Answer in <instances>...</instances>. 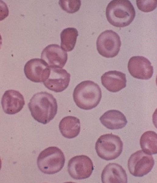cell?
<instances>
[{
	"instance_id": "6da1fadb",
	"label": "cell",
	"mask_w": 157,
	"mask_h": 183,
	"mask_svg": "<svg viewBox=\"0 0 157 183\" xmlns=\"http://www.w3.org/2000/svg\"><path fill=\"white\" fill-rule=\"evenodd\" d=\"M28 107L34 119L44 124L53 119L58 107L56 99L52 94L46 92L34 95L28 104Z\"/></svg>"
},
{
	"instance_id": "7a4b0ae2",
	"label": "cell",
	"mask_w": 157,
	"mask_h": 183,
	"mask_svg": "<svg viewBox=\"0 0 157 183\" xmlns=\"http://www.w3.org/2000/svg\"><path fill=\"white\" fill-rule=\"evenodd\" d=\"M102 97L101 89L94 82L86 80L77 85L73 92L74 100L80 109L90 110L96 107Z\"/></svg>"
},
{
	"instance_id": "3957f363",
	"label": "cell",
	"mask_w": 157,
	"mask_h": 183,
	"mask_svg": "<svg viewBox=\"0 0 157 183\" xmlns=\"http://www.w3.org/2000/svg\"><path fill=\"white\" fill-rule=\"evenodd\" d=\"M106 14L108 21L117 27L129 25L135 16L134 8L128 0H113L108 4Z\"/></svg>"
},
{
	"instance_id": "277c9868",
	"label": "cell",
	"mask_w": 157,
	"mask_h": 183,
	"mask_svg": "<svg viewBox=\"0 0 157 183\" xmlns=\"http://www.w3.org/2000/svg\"><path fill=\"white\" fill-rule=\"evenodd\" d=\"M65 162V156L61 150L58 147L51 146L40 153L37 163L41 171L51 174L60 171L63 168Z\"/></svg>"
},
{
	"instance_id": "5b68a950",
	"label": "cell",
	"mask_w": 157,
	"mask_h": 183,
	"mask_svg": "<svg viewBox=\"0 0 157 183\" xmlns=\"http://www.w3.org/2000/svg\"><path fill=\"white\" fill-rule=\"evenodd\" d=\"M123 143L117 135L112 133L101 135L96 143L95 148L98 155L106 160L115 159L121 153Z\"/></svg>"
},
{
	"instance_id": "8992f818",
	"label": "cell",
	"mask_w": 157,
	"mask_h": 183,
	"mask_svg": "<svg viewBox=\"0 0 157 183\" xmlns=\"http://www.w3.org/2000/svg\"><path fill=\"white\" fill-rule=\"evenodd\" d=\"M96 47L99 53L103 57L113 58L118 54L121 45L119 35L112 30L102 32L96 40Z\"/></svg>"
},
{
	"instance_id": "52a82bcc",
	"label": "cell",
	"mask_w": 157,
	"mask_h": 183,
	"mask_svg": "<svg viewBox=\"0 0 157 183\" xmlns=\"http://www.w3.org/2000/svg\"><path fill=\"white\" fill-rule=\"evenodd\" d=\"M155 164L153 157L139 150L133 153L128 161L130 173L136 177H142L152 170Z\"/></svg>"
},
{
	"instance_id": "ba28073f",
	"label": "cell",
	"mask_w": 157,
	"mask_h": 183,
	"mask_svg": "<svg viewBox=\"0 0 157 183\" xmlns=\"http://www.w3.org/2000/svg\"><path fill=\"white\" fill-rule=\"evenodd\" d=\"M93 170L92 160L85 155L75 156L68 161V171L70 176L74 179L81 180L89 178Z\"/></svg>"
},
{
	"instance_id": "9c48e42d",
	"label": "cell",
	"mask_w": 157,
	"mask_h": 183,
	"mask_svg": "<svg viewBox=\"0 0 157 183\" xmlns=\"http://www.w3.org/2000/svg\"><path fill=\"white\" fill-rule=\"evenodd\" d=\"M24 71L26 78L31 81L44 82L50 76L51 68L44 60L34 58L26 63Z\"/></svg>"
},
{
	"instance_id": "30bf717a",
	"label": "cell",
	"mask_w": 157,
	"mask_h": 183,
	"mask_svg": "<svg viewBox=\"0 0 157 183\" xmlns=\"http://www.w3.org/2000/svg\"><path fill=\"white\" fill-rule=\"evenodd\" d=\"M127 66L131 75L137 79H149L153 74V68L151 62L143 56H134L131 57Z\"/></svg>"
},
{
	"instance_id": "8fae6325",
	"label": "cell",
	"mask_w": 157,
	"mask_h": 183,
	"mask_svg": "<svg viewBox=\"0 0 157 183\" xmlns=\"http://www.w3.org/2000/svg\"><path fill=\"white\" fill-rule=\"evenodd\" d=\"M41 57L50 68H62L67 61L68 54L58 45L51 44L44 49Z\"/></svg>"
},
{
	"instance_id": "7c38bea8",
	"label": "cell",
	"mask_w": 157,
	"mask_h": 183,
	"mask_svg": "<svg viewBox=\"0 0 157 183\" xmlns=\"http://www.w3.org/2000/svg\"><path fill=\"white\" fill-rule=\"evenodd\" d=\"M70 74L64 69L51 68L50 75L43 84L48 89L55 92H61L68 86Z\"/></svg>"
},
{
	"instance_id": "4fadbf2b",
	"label": "cell",
	"mask_w": 157,
	"mask_h": 183,
	"mask_svg": "<svg viewBox=\"0 0 157 183\" xmlns=\"http://www.w3.org/2000/svg\"><path fill=\"white\" fill-rule=\"evenodd\" d=\"M1 104L4 112L12 115L20 112L25 104L23 95L19 91L13 90L6 91L1 100Z\"/></svg>"
},
{
	"instance_id": "5bb4252c",
	"label": "cell",
	"mask_w": 157,
	"mask_h": 183,
	"mask_svg": "<svg viewBox=\"0 0 157 183\" xmlns=\"http://www.w3.org/2000/svg\"><path fill=\"white\" fill-rule=\"evenodd\" d=\"M101 79L102 85L110 92H119L126 86V74L120 71H109L103 74Z\"/></svg>"
},
{
	"instance_id": "9a60e30c",
	"label": "cell",
	"mask_w": 157,
	"mask_h": 183,
	"mask_svg": "<svg viewBox=\"0 0 157 183\" xmlns=\"http://www.w3.org/2000/svg\"><path fill=\"white\" fill-rule=\"evenodd\" d=\"M103 183H127V176L122 166L114 163H109L103 169L101 176Z\"/></svg>"
},
{
	"instance_id": "2e32d148",
	"label": "cell",
	"mask_w": 157,
	"mask_h": 183,
	"mask_svg": "<svg viewBox=\"0 0 157 183\" xmlns=\"http://www.w3.org/2000/svg\"><path fill=\"white\" fill-rule=\"evenodd\" d=\"M99 120L104 126L111 130L122 129L127 123L124 114L115 109L106 111L100 117Z\"/></svg>"
},
{
	"instance_id": "e0dca14e",
	"label": "cell",
	"mask_w": 157,
	"mask_h": 183,
	"mask_svg": "<svg viewBox=\"0 0 157 183\" xmlns=\"http://www.w3.org/2000/svg\"><path fill=\"white\" fill-rule=\"evenodd\" d=\"M59 129L62 135L68 138L77 136L80 130V123L79 119L72 116L64 117L59 124Z\"/></svg>"
},
{
	"instance_id": "ac0fdd59",
	"label": "cell",
	"mask_w": 157,
	"mask_h": 183,
	"mask_svg": "<svg viewBox=\"0 0 157 183\" xmlns=\"http://www.w3.org/2000/svg\"><path fill=\"white\" fill-rule=\"evenodd\" d=\"M140 145L142 151L150 155L157 153V134L155 131L145 132L140 139Z\"/></svg>"
},
{
	"instance_id": "d6986e66",
	"label": "cell",
	"mask_w": 157,
	"mask_h": 183,
	"mask_svg": "<svg viewBox=\"0 0 157 183\" xmlns=\"http://www.w3.org/2000/svg\"><path fill=\"white\" fill-rule=\"evenodd\" d=\"M78 36V31L75 28L68 27L63 30L60 34L61 47L66 52L73 50Z\"/></svg>"
},
{
	"instance_id": "ffe728a7",
	"label": "cell",
	"mask_w": 157,
	"mask_h": 183,
	"mask_svg": "<svg viewBox=\"0 0 157 183\" xmlns=\"http://www.w3.org/2000/svg\"><path fill=\"white\" fill-rule=\"evenodd\" d=\"M59 4L64 11L69 13L77 12L81 5L80 0H60Z\"/></svg>"
},
{
	"instance_id": "44dd1931",
	"label": "cell",
	"mask_w": 157,
	"mask_h": 183,
	"mask_svg": "<svg viewBox=\"0 0 157 183\" xmlns=\"http://www.w3.org/2000/svg\"><path fill=\"white\" fill-rule=\"evenodd\" d=\"M138 9L143 12H148L154 10L157 7V0H136Z\"/></svg>"
}]
</instances>
